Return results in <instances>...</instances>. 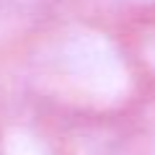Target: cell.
<instances>
[{
  "mask_svg": "<svg viewBox=\"0 0 155 155\" xmlns=\"http://www.w3.org/2000/svg\"><path fill=\"white\" fill-rule=\"evenodd\" d=\"M142 52H145V60H147V62H150V65H153V67H155V36H153V39H150L147 44H145V49H142Z\"/></svg>",
  "mask_w": 155,
  "mask_h": 155,
  "instance_id": "obj_4",
  "label": "cell"
},
{
  "mask_svg": "<svg viewBox=\"0 0 155 155\" xmlns=\"http://www.w3.org/2000/svg\"><path fill=\"white\" fill-rule=\"evenodd\" d=\"M0 155H67L57 122L0 96Z\"/></svg>",
  "mask_w": 155,
  "mask_h": 155,
  "instance_id": "obj_2",
  "label": "cell"
},
{
  "mask_svg": "<svg viewBox=\"0 0 155 155\" xmlns=\"http://www.w3.org/2000/svg\"><path fill=\"white\" fill-rule=\"evenodd\" d=\"M54 11V0H0V16L41 21Z\"/></svg>",
  "mask_w": 155,
  "mask_h": 155,
  "instance_id": "obj_3",
  "label": "cell"
},
{
  "mask_svg": "<svg viewBox=\"0 0 155 155\" xmlns=\"http://www.w3.org/2000/svg\"><path fill=\"white\" fill-rule=\"evenodd\" d=\"M132 93V70L116 39L52 11L0 67V96L60 122L62 114L114 111Z\"/></svg>",
  "mask_w": 155,
  "mask_h": 155,
  "instance_id": "obj_1",
  "label": "cell"
}]
</instances>
